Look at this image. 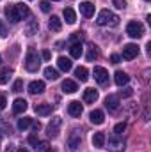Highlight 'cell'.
I'll list each match as a JSON object with an SVG mask.
<instances>
[{
	"instance_id": "6da1fadb",
	"label": "cell",
	"mask_w": 151,
	"mask_h": 152,
	"mask_svg": "<svg viewBox=\"0 0 151 152\" xmlns=\"http://www.w3.org/2000/svg\"><path fill=\"white\" fill-rule=\"evenodd\" d=\"M4 12H5L7 20H11L13 23H18V21H21L23 18L30 16V9H29V5H23V4H16V5H7Z\"/></svg>"
},
{
	"instance_id": "7a4b0ae2",
	"label": "cell",
	"mask_w": 151,
	"mask_h": 152,
	"mask_svg": "<svg viewBox=\"0 0 151 152\" xmlns=\"http://www.w3.org/2000/svg\"><path fill=\"white\" fill-rule=\"evenodd\" d=\"M96 23L100 27H115L119 23V16L114 14L112 11H109V9H103V11H100V14L96 18Z\"/></svg>"
},
{
	"instance_id": "3957f363",
	"label": "cell",
	"mask_w": 151,
	"mask_h": 152,
	"mask_svg": "<svg viewBox=\"0 0 151 152\" xmlns=\"http://www.w3.org/2000/svg\"><path fill=\"white\" fill-rule=\"evenodd\" d=\"M39 64H41V60H39L38 51H36L34 48H29V51H27V55H25V69H27L29 73H36L39 69Z\"/></svg>"
},
{
	"instance_id": "277c9868",
	"label": "cell",
	"mask_w": 151,
	"mask_h": 152,
	"mask_svg": "<svg viewBox=\"0 0 151 152\" xmlns=\"http://www.w3.org/2000/svg\"><path fill=\"white\" fill-rule=\"evenodd\" d=\"M126 34L133 39H139L144 36V25L141 21H130L126 25Z\"/></svg>"
},
{
	"instance_id": "5b68a950",
	"label": "cell",
	"mask_w": 151,
	"mask_h": 152,
	"mask_svg": "<svg viewBox=\"0 0 151 152\" xmlns=\"http://www.w3.org/2000/svg\"><path fill=\"white\" fill-rule=\"evenodd\" d=\"M61 126H62V118H61V117H53V118L50 120L48 127H46V131H48V136H50V138H55V136H59V133H61Z\"/></svg>"
},
{
	"instance_id": "8992f818",
	"label": "cell",
	"mask_w": 151,
	"mask_h": 152,
	"mask_svg": "<svg viewBox=\"0 0 151 152\" xmlns=\"http://www.w3.org/2000/svg\"><path fill=\"white\" fill-rule=\"evenodd\" d=\"M93 73H94V80H96L100 85H107V83H109V71H107L105 67L96 66Z\"/></svg>"
},
{
	"instance_id": "52a82bcc",
	"label": "cell",
	"mask_w": 151,
	"mask_h": 152,
	"mask_svg": "<svg viewBox=\"0 0 151 152\" xmlns=\"http://www.w3.org/2000/svg\"><path fill=\"white\" fill-rule=\"evenodd\" d=\"M137 55H139L137 44H124V48H123V58L124 60H133Z\"/></svg>"
},
{
	"instance_id": "ba28073f",
	"label": "cell",
	"mask_w": 151,
	"mask_h": 152,
	"mask_svg": "<svg viewBox=\"0 0 151 152\" xmlns=\"http://www.w3.org/2000/svg\"><path fill=\"white\" fill-rule=\"evenodd\" d=\"M80 143H82V136H80V133L78 131H71V134L68 136V147H70V151L75 152L78 147H80Z\"/></svg>"
},
{
	"instance_id": "9c48e42d",
	"label": "cell",
	"mask_w": 151,
	"mask_h": 152,
	"mask_svg": "<svg viewBox=\"0 0 151 152\" xmlns=\"http://www.w3.org/2000/svg\"><path fill=\"white\" fill-rule=\"evenodd\" d=\"M109 151H112V152H123L124 151V142H123L117 134L109 138Z\"/></svg>"
},
{
	"instance_id": "30bf717a",
	"label": "cell",
	"mask_w": 151,
	"mask_h": 152,
	"mask_svg": "<svg viewBox=\"0 0 151 152\" xmlns=\"http://www.w3.org/2000/svg\"><path fill=\"white\" fill-rule=\"evenodd\" d=\"M105 106H107V110H110V112H117V108H119V97L117 96H107V99H105Z\"/></svg>"
},
{
	"instance_id": "8fae6325",
	"label": "cell",
	"mask_w": 151,
	"mask_h": 152,
	"mask_svg": "<svg viewBox=\"0 0 151 152\" xmlns=\"http://www.w3.org/2000/svg\"><path fill=\"white\" fill-rule=\"evenodd\" d=\"M29 92L30 94H41V92H44V81H41V80L30 81L29 83Z\"/></svg>"
},
{
	"instance_id": "7c38bea8",
	"label": "cell",
	"mask_w": 151,
	"mask_h": 152,
	"mask_svg": "<svg viewBox=\"0 0 151 152\" xmlns=\"http://www.w3.org/2000/svg\"><path fill=\"white\" fill-rule=\"evenodd\" d=\"M27 101L25 99H14V103H13V113L14 115H20L23 113L25 110H27Z\"/></svg>"
},
{
	"instance_id": "4fadbf2b",
	"label": "cell",
	"mask_w": 151,
	"mask_h": 152,
	"mask_svg": "<svg viewBox=\"0 0 151 152\" xmlns=\"http://www.w3.org/2000/svg\"><path fill=\"white\" fill-rule=\"evenodd\" d=\"M84 112V108H82V104L78 103V101H71L70 104H68V113L71 115V117H80Z\"/></svg>"
},
{
	"instance_id": "5bb4252c",
	"label": "cell",
	"mask_w": 151,
	"mask_h": 152,
	"mask_svg": "<svg viewBox=\"0 0 151 152\" xmlns=\"http://www.w3.org/2000/svg\"><path fill=\"white\" fill-rule=\"evenodd\" d=\"M57 66H59V69H62V71H71V67H73V62H71V58H68V57H59L57 58Z\"/></svg>"
},
{
	"instance_id": "9a60e30c",
	"label": "cell",
	"mask_w": 151,
	"mask_h": 152,
	"mask_svg": "<svg viewBox=\"0 0 151 152\" xmlns=\"http://www.w3.org/2000/svg\"><path fill=\"white\" fill-rule=\"evenodd\" d=\"M89 118H91V122L93 124H96V126H100V124H103L105 122V115L101 110H93L91 115H89Z\"/></svg>"
},
{
	"instance_id": "2e32d148",
	"label": "cell",
	"mask_w": 151,
	"mask_h": 152,
	"mask_svg": "<svg viewBox=\"0 0 151 152\" xmlns=\"http://www.w3.org/2000/svg\"><path fill=\"white\" fill-rule=\"evenodd\" d=\"M114 81H115V85L123 87V85H126V83L130 81V76L126 75L124 71H115V75H114Z\"/></svg>"
},
{
	"instance_id": "e0dca14e",
	"label": "cell",
	"mask_w": 151,
	"mask_h": 152,
	"mask_svg": "<svg viewBox=\"0 0 151 152\" xmlns=\"http://www.w3.org/2000/svg\"><path fill=\"white\" fill-rule=\"evenodd\" d=\"M82 53H84L82 42H80V41H78V42H71V46H70V55H71L73 58H80Z\"/></svg>"
},
{
	"instance_id": "ac0fdd59",
	"label": "cell",
	"mask_w": 151,
	"mask_h": 152,
	"mask_svg": "<svg viewBox=\"0 0 151 152\" xmlns=\"http://www.w3.org/2000/svg\"><path fill=\"white\" fill-rule=\"evenodd\" d=\"M80 12L85 16V18H91L94 14V5L91 2H82L80 4Z\"/></svg>"
},
{
	"instance_id": "d6986e66",
	"label": "cell",
	"mask_w": 151,
	"mask_h": 152,
	"mask_svg": "<svg viewBox=\"0 0 151 152\" xmlns=\"http://www.w3.org/2000/svg\"><path fill=\"white\" fill-rule=\"evenodd\" d=\"M76 90H78V87H76V83L73 80H64L62 81V92L64 94H73Z\"/></svg>"
},
{
	"instance_id": "ffe728a7",
	"label": "cell",
	"mask_w": 151,
	"mask_h": 152,
	"mask_svg": "<svg viewBox=\"0 0 151 152\" xmlns=\"http://www.w3.org/2000/svg\"><path fill=\"white\" fill-rule=\"evenodd\" d=\"M105 133H94L93 134V145L96 147V149H101V147H105Z\"/></svg>"
},
{
	"instance_id": "44dd1931",
	"label": "cell",
	"mask_w": 151,
	"mask_h": 152,
	"mask_svg": "<svg viewBox=\"0 0 151 152\" xmlns=\"http://www.w3.org/2000/svg\"><path fill=\"white\" fill-rule=\"evenodd\" d=\"M98 99V90L94 88H85L84 90V101L85 103H94Z\"/></svg>"
},
{
	"instance_id": "7402d4cb",
	"label": "cell",
	"mask_w": 151,
	"mask_h": 152,
	"mask_svg": "<svg viewBox=\"0 0 151 152\" xmlns=\"http://www.w3.org/2000/svg\"><path fill=\"white\" fill-rule=\"evenodd\" d=\"M48 27H50V30L59 32V30L62 28V21H61V18H59V16H52L50 21H48Z\"/></svg>"
},
{
	"instance_id": "603a6c76",
	"label": "cell",
	"mask_w": 151,
	"mask_h": 152,
	"mask_svg": "<svg viewBox=\"0 0 151 152\" xmlns=\"http://www.w3.org/2000/svg\"><path fill=\"white\" fill-rule=\"evenodd\" d=\"M75 76H76V80H80V81H87V80H89V71H87V67H84V66L76 67Z\"/></svg>"
},
{
	"instance_id": "cb8c5ba5",
	"label": "cell",
	"mask_w": 151,
	"mask_h": 152,
	"mask_svg": "<svg viewBox=\"0 0 151 152\" xmlns=\"http://www.w3.org/2000/svg\"><path fill=\"white\" fill-rule=\"evenodd\" d=\"M64 20H66L68 25H73V23L76 21V14H75V11H73L71 7H66V9H64Z\"/></svg>"
},
{
	"instance_id": "d4e9b609",
	"label": "cell",
	"mask_w": 151,
	"mask_h": 152,
	"mask_svg": "<svg viewBox=\"0 0 151 152\" xmlns=\"http://www.w3.org/2000/svg\"><path fill=\"white\" fill-rule=\"evenodd\" d=\"M38 30H39L38 20H32V21H29V25L25 27V34H27V36H34V34H38Z\"/></svg>"
},
{
	"instance_id": "484cf974",
	"label": "cell",
	"mask_w": 151,
	"mask_h": 152,
	"mask_svg": "<svg viewBox=\"0 0 151 152\" xmlns=\"http://www.w3.org/2000/svg\"><path fill=\"white\" fill-rule=\"evenodd\" d=\"M98 55H100V53H98V46H96V44H89V48H87V57H85V58H87L89 62H93V60L98 58Z\"/></svg>"
},
{
	"instance_id": "4316f807",
	"label": "cell",
	"mask_w": 151,
	"mask_h": 152,
	"mask_svg": "<svg viewBox=\"0 0 151 152\" xmlns=\"http://www.w3.org/2000/svg\"><path fill=\"white\" fill-rule=\"evenodd\" d=\"M36 113L38 115H50L52 113V104H46V103H43V104H36Z\"/></svg>"
},
{
	"instance_id": "83f0119b",
	"label": "cell",
	"mask_w": 151,
	"mask_h": 152,
	"mask_svg": "<svg viewBox=\"0 0 151 152\" xmlns=\"http://www.w3.org/2000/svg\"><path fill=\"white\" fill-rule=\"evenodd\" d=\"M13 75V69L11 67H4L2 71H0V83H7L9 81V78Z\"/></svg>"
},
{
	"instance_id": "f1b7e54d",
	"label": "cell",
	"mask_w": 151,
	"mask_h": 152,
	"mask_svg": "<svg viewBox=\"0 0 151 152\" xmlns=\"http://www.w3.org/2000/svg\"><path fill=\"white\" fill-rule=\"evenodd\" d=\"M29 126H32V118H29V117H23V118H20L18 120V129H27Z\"/></svg>"
},
{
	"instance_id": "f546056e",
	"label": "cell",
	"mask_w": 151,
	"mask_h": 152,
	"mask_svg": "<svg viewBox=\"0 0 151 152\" xmlns=\"http://www.w3.org/2000/svg\"><path fill=\"white\" fill-rule=\"evenodd\" d=\"M44 76H46L48 80H57V78H59V73H57V69H53V67H46V69H44Z\"/></svg>"
},
{
	"instance_id": "4dcf8cb0",
	"label": "cell",
	"mask_w": 151,
	"mask_h": 152,
	"mask_svg": "<svg viewBox=\"0 0 151 152\" xmlns=\"http://www.w3.org/2000/svg\"><path fill=\"white\" fill-rule=\"evenodd\" d=\"M48 149H50L48 142H38V145H36V151L38 152H46Z\"/></svg>"
},
{
	"instance_id": "1f68e13d",
	"label": "cell",
	"mask_w": 151,
	"mask_h": 152,
	"mask_svg": "<svg viewBox=\"0 0 151 152\" xmlns=\"http://www.w3.org/2000/svg\"><path fill=\"white\" fill-rule=\"evenodd\" d=\"M21 88H23V80H16L13 85V92H21Z\"/></svg>"
},
{
	"instance_id": "d6a6232c",
	"label": "cell",
	"mask_w": 151,
	"mask_h": 152,
	"mask_svg": "<svg viewBox=\"0 0 151 152\" xmlns=\"http://www.w3.org/2000/svg\"><path fill=\"white\" fill-rule=\"evenodd\" d=\"M50 9H52L50 2H48V0H41V11H43V12H50Z\"/></svg>"
},
{
	"instance_id": "836d02e7",
	"label": "cell",
	"mask_w": 151,
	"mask_h": 152,
	"mask_svg": "<svg viewBox=\"0 0 151 152\" xmlns=\"http://www.w3.org/2000/svg\"><path fill=\"white\" fill-rule=\"evenodd\" d=\"M124 129H126V124H124V122H119V124H115V127H114L115 134H121V133H123Z\"/></svg>"
},
{
	"instance_id": "e575fe53",
	"label": "cell",
	"mask_w": 151,
	"mask_h": 152,
	"mask_svg": "<svg viewBox=\"0 0 151 152\" xmlns=\"http://www.w3.org/2000/svg\"><path fill=\"white\" fill-rule=\"evenodd\" d=\"M112 4L117 9H124V7H126V2H124V0H112Z\"/></svg>"
},
{
	"instance_id": "d590c367",
	"label": "cell",
	"mask_w": 151,
	"mask_h": 152,
	"mask_svg": "<svg viewBox=\"0 0 151 152\" xmlns=\"http://www.w3.org/2000/svg\"><path fill=\"white\" fill-rule=\"evenodd\" d=\"M41 57H43V60H50V58H52L50 50H43V51H41Z\"/></svg>"
},
{
	"instance_id": "8d00e7d4",
	"label": "cell",
	"mask_w": 151,
	"mask_h": 152,
	"mask_svg": "<svg viewBox=\"0 0 151 152\" xmlns=\"http://www.w3.org/2000/svg\"><path fill=\"white\" fill-rule=\"evenodd\" d=\"M5 36H7V28H5L4 21L0 20V37H5Z\"/></svg>"
},
{
	"instance_id": "74e56055",
	"label": "cell",
	"mask_w": 151,
	"mask_h": 152,
	"mask_svg": "<svg viewBox=\"0 0 151 152\" xmlns=\"http://www.w3.org/2000/svg\"><path fill=\"white\" fill-rule=\"evenodd\" d=\"M110 62H112V64H119V62H121V57H119L117 53H114V55H110Z\"/></svg>"
},
{
	"instance_id": "f35d334b",
	"label": "cell",
	"mask_w": 151,
	"mask_h": 152,
	"mask_svg": "<svg viewBox=\"0 0 151 152\" xmlns=\"http://www.w3.org/2000/svg\"><path fill=\"white\" fill-rule=\"evenodd\" d=\"M132 94H133L132 88H124V90H121V96H123V97H130Z\"/></svg>"
},
{
	"instance_id": "ab89813d",
	"label": "cell",
	"mask_w": 151,
	"mask_h": 152,
	"mask_svg": "<svg viewBox=\"0 0 151 152\" xmlns=\"http://www.w3.org/2000/svg\"><path fill=\"white\" fill-rule=\"evenodd\" d=\"M29 143L36 147V145H38V136H36V134H30V136H29Z\"/></svg>"
},
{
	"instance_id": "60d3db41",
	"label": "cell",
	"mask_w": 151,
	"mask_h": 152,
	"mask_svg": "<svg viewBox=\"0 0 151 152\" xmlns=\"http://www.w3.org/2000/svg\"><path fill=\"white\" fill-rule=\"evenodd\" d=\"M5 104H7V99H5L4 96H0V112L5 108Z\"/></svg>"
},
{
	"instance_id": "b9f144b4",
	"label": "cell",
	"mask_w": 151,
	"mask_h": 152,
	"mask_svg": "<svg viewBox=\"0 0 151 152\" xmlns=\"http://www.w3.org/2000/svg\"><path fill=\"white\" fill-rule=\"evenodd\" d=\"M5 152H16V147H14V145H9V147L5 149Z\"/></svg>"
},
{
	"instance_id": "7bdbcfd3",
	"label": "cell",
	"mask_w": 151,
	"mask_h": 152,
	"mask_svg": "<svg viewBox=\"0 0 151 152\" xmlns=\"http://www.w3.org/2000/svg\"><path fill=\"white\" fill-rule=\"evenodd\" d=\"M18 152H27V149H20Z\"/></svg>"
},
{
	"instance_id": "ee69618b",
	"label": "cell",
	"mask_w": 151,
	"mask_h": 152,
	"mask_svg": "<svg viewBox=\"0 0 151 152\" xmlns=\"http://www.w3.org/2000/svg\"><path fill=\"white\" fill-rule=\"evenodd\" d=\"M46 152H55V151H52V149H48V151H46Z\"/></svg>"
},
{
	"instance_id": "f6af8a7d",
	"label": "cell",
	"mask_w": 151,
	"mask_h": 152,
	"mask_svg": "<svg viewBox=\"0 0 151 152\" xmlns=\"http://www.w3.org/2000/svg\"><path fill=\"white\" fill-rule=\"evenodd\" d=\"M0 140H2V133H0Z\"/></svg>"
},
{
	"instance_id": "bcb514c9",
	"label": "cell",
	"mask_w": 151,
	"mask_h": 152,
	"mask_svg": "<svg viewBox=\"0 0 151 152\" xmlns=\"http://www.w3.org/2000/svg\"><path fill=\"white\" fill-rule=\"evenodd\" d=\"M146 2H150V0H146Z\"/></svg>"
},
{
	"instance_id": "7dc6e473",
	"label": "cell",
	"mask_w": 151,
	"mask_h": 152,
	"mask_svg": "<svg viewBox=\"0 0 151 152\" xmlns=\"http://www.w3.org/2000/svg\"><path fill=\"white\" fill-rule=\"evenodd\" d=\"M55 2H59V0H55Z\"/></svg>"
}]
</instances>
